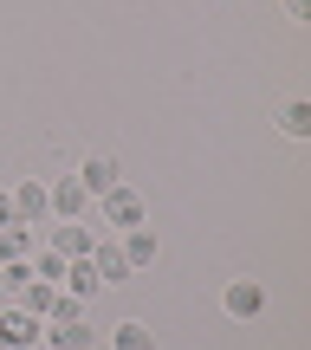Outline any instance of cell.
Instances as JSON below:
<instances>
[{
  "instance_id": "cell-1",
  "label": "cell",
  "mask_w": 311,
  "mask_h": 350,
  "mask_svg": "<svg viewBox=\"0 0 311 350\" xmlns=\"http://www.w3.org/2000/svg\"><path fill=\"white\" fill-rule=\"evenodd\" d=\"M98 221H104V234H124V227H143L150 221V201L137 195L130 182H117L111 195H98Z\"/></svg>"
},
{
  "instance_id": "cell-2",
  "label": "cell",
  "mask_w": 311,
  "mask_h": 350,
  "mask_svg": "<svg viewBox=\"0 0 311 350\" xmlns=\"http://www.w3.org/2000/svg\"><path fill=\"white\" fill-rule=\"evenodd\" d=\"M98 234H104V227H91V221H46V247L65 253V260H91Z\"/></svg>"
},
{
  "instance_id": "cell-3",
  "label": "cell",
  "mask_w": 311,
  "mask_h": 350,
  "mask_svg": "<svg viewBox=\"0 0 311 350\" xmlns=\"http://www.w3.org/2000/svg\"><path fill=\"white\" fill-rule=\"evenodd\" d=\"M39 344H46V325L26 305H0V350H39Z\"/></svg>"
},
{
  "instance_id": "cell-4",
  "label": "cell",
  "mask_w": 311,
  "mask_h": 350,
  "mask_svg": "<svg viewBox=\"0 0 311 350\" xmlns=\"http://www.w3.org/2000/svg\"><path fill=\"white\" fill-rule=\"evenodd\" d=\"M266 305H273V299H266V286H260V279H247V273L221 286V312H227V318H240V325H247V318H260Z\"/></svg>"
},
{
  "instance_id": "cell-5",
  "label": "cell",
  "mask_w": 311,
  "mask_h": 350,
  "mask_svg": "<svg viewBox=\"0 0 311 350\" xmlns=\"http://www.w3.org/2000/svg\"><path fill=\"white\" fill-rule=\"evenodd\" d=\"M117 182H124V163H117L111 150H91L85 163H78V188H85L91 201H98V195H111Z\"/></svg>"
},
{
  "instance_id": "cell-6",
  "label": "cell",
  "mask_w": 311,
  "mask_h": 350,
  "mask_svg": "<svg viewBox=\"0 0 311 350\" xmlns=\"http://www.w3.org/2000/svg\"><path fill=\"white\" fill-rule=\"evenodd\" d=\"M46 201H52V221H85V214H91V195L78 188V175H52Z\"/></svg>"
},
{
  "instance_id": "cell-7",
  "label": "cell",
  "mask_w": 311,
  "mask_h": 350,
  "mask_svg": "<svg viewBox=\"0 0 311 350\" xmlns=\"http://www.w3.org/2000/svg\"><path fill=\"white\" fill-rule=\"evenodd\" d=\"M117 247H124L130 273H150V266L162 260V240H156V227H150V221H143V227H124V234H117Z\"/></svg>"
},
{
  "instance_id": "cell-8",
  "label": "cell",
  "mask_w": 311,
  "mask_h": 350,
  "mask_svg": "<svg viewBox=\"0 0 311 350\" xmlns=\"http://www.w3.org/2000/svg\"><path fill=\"white\" fill-rule=\"evenodd\" d=\"M13 214H20V227H46L52 221V201H46V182H13Z\"/></svg>"
},
{
  "instance_id": "cell-9",
  "label": "cell",
  "mask_w": 311,
  "mask_h": 350,
  "mask_svg": "<svg viewBox=\"0 0 311 350\" xmlns=\"http://www.w3.org/2000/svg\"><path fill=\"white\" fill-rule=\"evenodd\" d=\"M91 266H98V279L104 286H130V260H124V247H117V234H98V247H91Z\"/></svg>"
},
{
  "instance_id": "cell-10",
  "label": "cell",
  "mask_w": 311,
  "mask_h": 350,
  "mask_svg": "<svg viewBox=\"0 0 311 350\" xmlns=\"http://www.w3.org/2000/svg\"><path fill=\"white\" fill-rule=\"evenodd\" d=\"M39 350H98V325L91 318H72V325H46V344Z\"/></svg>"
},
{
  "instance_id": "cell-11",
  "label": "cell",
  "mask_w": 311,
  "mask_h": 350,
  "mask_svg": "<svg viewBox=\"0 0 311 350\" xmlns=\"http://www.w3.org/2000/svg\"><path fill=\"white\" fill-rule=\"evenodd\" d=\"M33 247H39V227H0V266H13V260H33Z\"/></svg>"
},
{
  "instance_id": "cell-12",
  "label": "cell",
  "mask_w": 311,
  "mask_h": 350,
  "mask_svg": "<svg viewBox=\"0 0 311 350\" xmlns=\"http://www.w3.org/2000/svg\"><path fill=\"white\" fill-rule=\"evenodd\" d=\"M59 292H72V299H98V292H104V279H98V266H91V260H72V266H65V286Z\"/></svg>"
},
{
  "instance_id": "cell-13",
  "label": "cell",
  "mask_w": 311,
  "mask_h": 350,
  "mask_svg": "<svg viewBox=\"0 0 311 350\" xmlns=\"http://www.w3.org/2000/svg\"><path fill=\"white\" fill-rule=\"evenodd\" d=\"M111 350H156V331L143 318H124V325H111Z\"/></svg>"
},
{
  "instance_id": "cell-14",
  "label": "cell",
  "mask_w": 311,
  "mask_h": 350,
  "mask_svg": "<svg viewBox=\"0 0 311 350\" xmlns=\"http://www.w3.org/2000/svg\"><path fill=\"white\" fill-rule=\"evenodd\" d=\"M279 130H286L292 143H311V104H305V98H292L286 111H279Z\"/></svg>"
},
{
  "instance_id": "cell-15",
  "label": "cell",
  "mask_w": 311,
  "mask_h": 350,
  "mask_svg": "<svg viewBox=\"0 0 311 350\" xmlns=\"http://www.w3.org/2000/svg\"><path fill=\"white\" fill-rule=\"evenodd\" d=\"M72 318H85V299H72V292H59L46 312V325H72Z\"/></svg>"
},
{
  "instance_id": "cell-16",
  "label": "cell",
  "mask_w": 311,
  "mask_h": 350,
  "mask_svg": "<svg viewBox=\"0 0 311 350\" xmlns=\"http://www.w3.org/2000/svg\"><path fill=\"white\" fill-rule=\"evenodd\" d=\"M20 214H13V188H0V227H13Z\"/></svg>"
},
{
  "instance_id": "cell-17",
  "label": "cell",
  "mask_w": 311,
  "mask_h": 350,
  "mask_svg": "<svg viewBox=\"0 0 311 350\" xmlns=\"http://www.w3.org/2000/svg\"><path fill=\"white\" fill-rule=\"evenodd\" d=\"M286 20H311V0H286Z\"/></svg>"
},
{
  "instance_id": "cell-18",
  "label": "cell",
  "mask_w": 311,
  "mask_h": 350,
  "mask_svg": "<svg viewBox=\"0 0 311 350\" xmlns=\"http://www.w3.org/2000/svg\"><path fill=\"white\" fill-rule=\"evenodd\" d=\"M0 305H13V292H7V286H0Z\"/></svg>"
}]
</instances>
